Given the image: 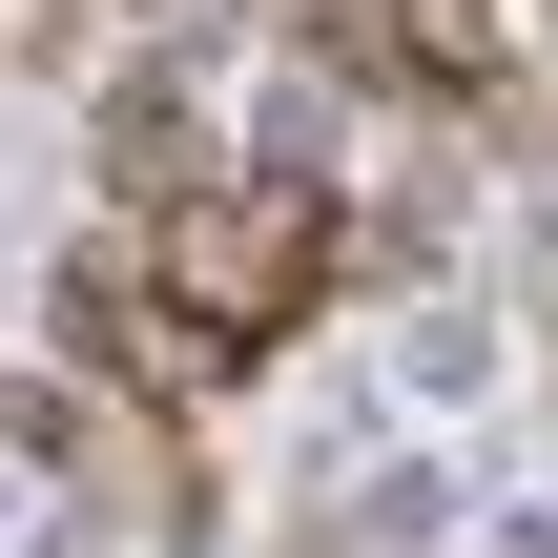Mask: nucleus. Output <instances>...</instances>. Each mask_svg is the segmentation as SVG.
I'll list each match as a JSON object with an SVG mask.
<instances>
[{
  "label": "nucleus",
  "instance_id": "nucleus-1",
  "mask_svg": "<svg viewBox=\"0 0 558 558\" xmlns=\"http://www.w3.org/2000/svg\"><path fill=\"white\" fill-rule=\"evenodd\" d=\"M331 290H352V207H331V166H228L207 207H166V311H186L228 373L290 352Z\"/></svg>",
  "mask_w": 558,
  "mask_h": 558
}]
</instances>
